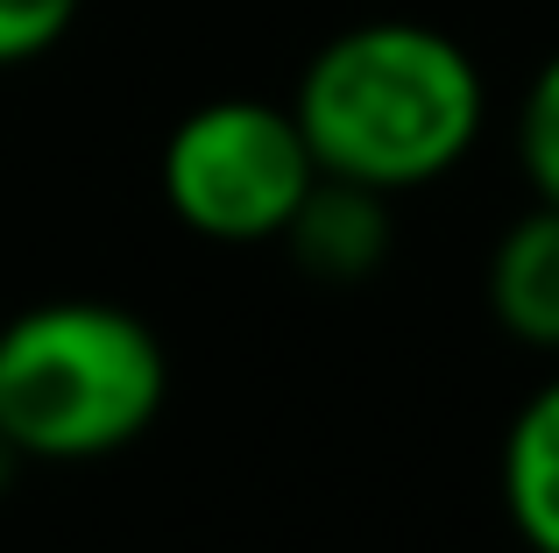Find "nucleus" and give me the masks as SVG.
I'll list each match as a JSON object with an SVG mask.
<instances>
[{
	"label": "nucleus",
	"instance_id": "2",
	"mask_svg": "<svg viewBox=\"0 0 559 553\" xmlns=\"http://www.w3.org/2000/svg\"><path fill=\"white\" fill-rule=\"evenodd\" d=\"M170 398V355L128 305L50 298L0 327V440L22 461H99L142 440Z\"/></svg>",
	"mask_w": 559,
	"mask_h": 553
},
{
	"label": "nucleus",
	"instance_id": "3",
	"mask_svg": "<svg viewBox=\"0 0 559 553\" xmlns=\"http://www.w3.org/2000/svg\"><path fill=\"white\" fill-rule=\"evenodd\" d=\"M319 185V164L305 150V128L276 99H205L164 136V199L170 213L205 242L255 249L276 242L298 213V199Z\"/></svg>",
	"mask_w": 559,
	"mask_h": 553
},
{
	"label": "nucleus",
	"instance_id": "1",
	"mask_svg": "<svg viewBox=\"0 0 559 553\" xmlns=\"http://www.w3.org/2000/svg\"><path fill=\"white\" fill-rule=\"evenodd\" d=\"M290 114L326 178L396 199L467 164L489 121V85L447 28L361 22L312 50Z\"/></svg>",
	"mask_w": 559,
	"mask_h": 553
},
{
	"label": "nucleus",
	"instance_id": "7",
	"mask_svg": "<svg viewBox=\"0 0 559 553\" xmlns=\"http://www.w3.org/2000/svg\"><path fill=\"white\" fill-rule=\"evenodd\" d=\"M518 164L532 178V192L559 207V50L538 64V79L524 85V107H518Z\"/></svg>",
	"mask_w": 559,
	"mask_h": 553
},
{
	"label": "nucleus",
	"instance_id": "4",
	"mask_svg": "<svg viewBox=\"0 0 559 553\" xmlns=\"http://www.w3.org/2000/svg\"><path fill=\"white\" fill-rule=\"evenodd\" d=\"M290 256H298L305 276H319V284H361V276L382 270V256H390L396 242V221H390V192H369V185H347V178H326L319 170V185L298 199V213H290L284 235Z\"/></svg>",
	"mask_w": 559,
	"mask_h": 553
},
{
	"label": "nucleus",
	"instance_id": "6",
	"mask_svg": "<svg viewBox=\"0 0 559 553\" xmlns=\"http://www.w3.org/2000/svg\"><path fill=\"white\" fill-rule=\"evenodd\" d=\"M503 511L532 553H559V376L524 398L503 433Z\"/></svg>",
	"mask_w": 559,
	"mask_h": 553
},
{
	"label": "nucleus",
	"instance_id": "8",
	"mask_svg": "<svg viewBox=\"0 0 559 553\" xmlns=\"http://www.w3.org/2000/svg\"><path fill=\"white\" fill-rule=\"evenodd\" d=\"M71 22H79V0H0V71L50 57Z\"/></svg>",
	"mask_w": 559,
	"mask_h": 553
},
{
	"label": "nucleus",
	"instance_id": "5",
	"mask_svg": "<svg viewBox=\"0 0 559 553\" xmlns=\"http://www.w3.org/2000/svg\"><path fill=\"white\" fill-rule=\"evenodd\" d=\"M489 313L510 341L559 355V207L538 199L489 249Z\"/></svg>",
	"mask_w": 559,
	"mask_h": 553
},
{
	"label": "nucleus",
	"instance_id": "9",
	"mask_svg": "<svg viewBox=\"0 0 559 553\" xmlns=\"http://www.w3.org/2000/svg\"><path fill=\"white\" fill-rule=\"evenodd\" d=\"M14 469H22V455H14V447L0 440V490H8V475H14Z\"/></svg>",
	"mask_w": 559,
	"mask_h": 553
}]
</instances>
